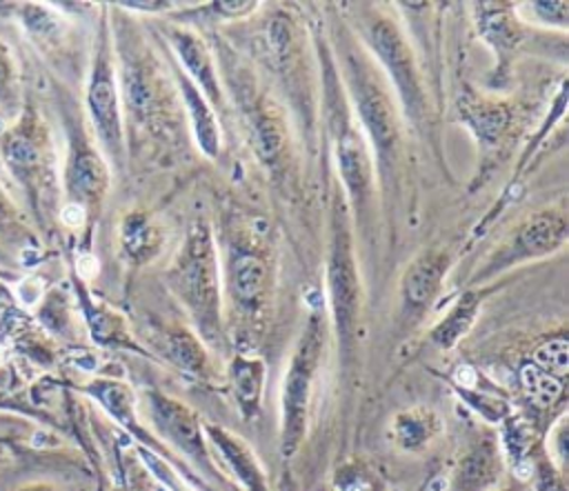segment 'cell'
<instances>
[{
	"label": "cell",
	"mask_w": 569,
	"mask_h": 491,
	"mask_svg": "<svg viewBox=\"0 0 569 491\" xmlns=\"http://www.w3.org/2000/svg\"><path fill=\"white\" fill-rule=\"evenodd\" d=\"M178 87L184 98V107L189 111L191 124H193V136L198 140V147L207 156H218L220 151V131L213 118V109L209 107L207 98L200 93V89L180 71L178 73Z\"/></svg>",
	"instance_id": "ffe728a7"
},
{
	"label": "cell",
	"mask_w": 569,
	"mask_h": 491,
	"mask_svg": "<svg viewBox=\"0 0 569 491\" xmlns=\"http://www.w3.org/2000/svg\"><path fill=\"white\" fill-rule=\"evenodd\" d=\"M7 222H11V216H9V207H7V202L0 198V224H7Z\"/></svg>",
	"instance_id": "f546056e"
},
{
	"label": "cell",
	"mask_w": 569,
	"mask_h": 491,
	"mask_svg": "<svg viewBox=\"0 0 569 491\" xmlns=\"http://www.w3.org/2000/svg\"><path fill=\"white\" fill-rule=\"evenodd\" d=\"M567 242V216L562 209L538 211L525 222H520L502 247L491 255L480 278L496 273L522 260L549 255Z\"/></svg>",
	"instance_id": "52a82bcc"
},
{
	"label": "cell",
	"mask_w": 569,
	"mask_h": 491,
	"mask_svg": "<svg viewBox=\"0 0 569 491\" xmlns=\"http://www.w3.org/2000/svg\"><path fill=\"white\" fill-rule=\"evenodd\" d=\"M327 287L333 329L340 342V355L345 367L351 362L356 347V324L360 307V282L351 247V233L347 224L345 202L336 198L331 209V240L327 258Z\"/></svg>",
	"instance_id": "3957f363"
},
{
	"label": "cell",
	"mask_w": 569,
	"mask_h": 491,
	"mask_svg": "<svg viewBox=\"0 0 569 491\" xmlns=\"http://www.w3.org/2000/svg\"><path fill=\"white\" fill-rule=\"evenodd\" d=\"M107 182H109V173L102 158L93 149L80 147L73 153L67 169V189L76 200L73 204L84 209L100 202V198L107 191Z\"/></svg>",
	"instance_id": "ac0fdd59"
},
{
	"label": "cell",
	"mask_w": 569,
	"mask_h": 491,
	"mask_svg": "<svg viewBox=\"0 0 569 491\" xmlns=\"http://www.w3.org/2000/svg\"><path fill=\"white\" fill-rule=\"evenodd\" d=\"M202 429L207 442L218 451V455L224 460L227 469L244 491H269V480L260 460L240 435L216 422H202Z\"/></svg>",
	"instance_id": "5bb4252c"
},
{
	"label": "cell",
	"mask_w": 569,
	"mask_h": 491,
	"mask_svg": "<svg viewBox=\"0 0 569 491\" xmlns=\"http://www.w3.org/2000/svg\"><path fill=\"white\" fill-rule=\"evenodd\" d=\"M367 62L369 60L362 56L349 51L345 56L347 82L353 93L356 116L362 124V133H367L376 147L378 160L391 162L400 138L396 104L382 80L376 76V71H371Z\"/></svg>",
	"instance_id": "277c9868"
},
{
	"label": "cell",
	"mask_w": 569,
	"mask_h": 491,
	"mask_svg": "<svg viewBox=\"0 0 569 491\" xmlns=\"http://www.w3.org/2000/svg\"><path fill=\"white\" fill-rule=\"evenodd\" d=\"M167 38L176 51V56L180 58L182 64V73L198 87L200 93H204L207 102L220 104L222 102V91L213 71V62L209 56V49L204 47V42L189 29L184 27H171L167 29Z\"/></svg>",
	"instance_id": "9a60e30c"
},
{
	"label": "cell",
	"mask_w": 569,
	"mask_h": 491,
	"mask_svg": "<svg viewBox=\"0 0 569 491\" xmlns=\"http://www.w3.org/2000/svg\"><path fill=\"white\" fill-rule=\"evenodd\" d=\"M327 329L322 315L313 313L287 362L280 391V451L291 458L305 440L309 422V404L318 369L322 364Z\"/></svg>",
	"instance_id": "7a4b0ae2"
},
{
	"label": "cell",
	"mask_w": 569,
	"mask_h": 491,
	"mask_svg": "<svg viewBox=\"0 0 569 491\" xmlns=\"http://www.w3.org/2000/svg\"><path fill=\"white\" fill-rule=\"evenodd\" d=\"M122 247L131 260H151L162 249V231L149 216L131 213L122 222Z\"/></svg>",
	"instance_id": "603a6c76"
},
{
	"label": "cell",
	"mask_w": 569,
	"mask_h": 491,
	"mask_svg": "<svg viewBox=\"0 0 569 491\" xmlns=\"http://www.w3.org/2000/svg\"><path fill=\"white\" fill-rule=\"evenodd\" d=\"M160 349H162V355L180 371H187L193 375H202L207 371V364H209L207 349L202 340L189 329L169 331L160 340Z\"/></svg>",
	"instance_id": "7402d4cb"
},
{
	"label": "cell",
	"mask_w": 569,
	"mask_h": 491,
	"mask_svg": "<svg viewBox=\"0 0 569 491\" xmlns=\"http://www.w3.org/2000/svg\"><path fill=\"white\" fill-rule=\"evenodd\" d=\"M367 40L393 82L405 116L418 120L425 113V91L402 31L393 20L378 16L367 24Z\"/></svg>",
	"instance_id": "8992f818"
},
{
	"label": "cell",
	"mask_w": 569,
	"mask_h": 491,
	"mask_svg": "<svg viewBox=\"0 0 569 491\" xmlns=\"http://www.w3.org/2000/svg\"><path fill=\"white\" fill-rule=\"evenodd\" d=\"M227 289L236 311L244 320V331L249 333V322H256L267 304L269 267L264 258L247 249L233 251L227 262Z\"/></svg>",
	"instance_id": "30bf717a"
},
{
	"label": "cell",
	"mask_w": 569,
	"mask_h": 491,
	"mask_svg": "<svg viewBox=\"0 0 569 491\" xmlns=\"http://www.w3.org/2000/svg\"><path fill=\"white\" fill-rule=\"evenodd\" d=\"M267 367L260 358L236 351L229 362V387L233 402L242 418L253 420L260 413L262 389H264Z\"/></svg>",
	"instance_id": "e0dca14e"
},
{
	"label": "cell",
	"mask_w": 569,
	"mask_h": 491,
	"mask_svg": "<svg viewBox=\"0 0 569 491\" xmlns=\"http://www.w3.org/2000/svg\"><path fill=\"white\" fill-rule=\"evenodd\" d=\"M500 473V451L493 438H478L460 460L453 478L451 491H485Z\"/></svg>",
	"instance_id": "2e32d148"
},
{
	"label": "cell",
	"mask_w": 569,
	"mask_h": 491,
	"mask_svg": "<svg viewBox=\"0 0 569 491\" xmlns=\"http://www.w3.org/2000/svg\"><path fill=\"white\" fill-rule=\"evenodd\" d=\"M338 491H380L378 480L373 473H369L362 464H347L338 471L336 478Z\"/></svg>",
	"instance_id": "4316f807"
},
{
	"label": "cell",
	"mask_w": 569,
	"mask_h": 491,
	"mask_svg": "<svg viewBox=\"0 0 569 491\" xmlns=\"http://www.w3.org/2000/svg\"><path fill=\"white\" fill-rule=\"evenodd\" d=\"M531 9L545 24H558L560 29L567 27V2H536Z\"/></svg>",
	"instance_id": "83f0119b"
},
{
	"label": "cell",
	"mask_w": 569,
	"mask_h": 491,
	"mask_svg": "<svg viewBox=\"0 0 569 491\" xmlns=\"http://www.w3.org/2000/svg\"><path fill=\"white\" fill-rule=\"evenodd\" d=\"M531 362L538 369H542L545 373L565 380L567 371H569V342H567V338L560 335V338H551V340H545L542 344H538L536 351H533Z\"/></svg>",
	"instance_id": "d4e9b609"
},
{
	"label": "cell",
	"mask_w": 569,
	"mask_h": 491,
	"mask_svg": "<svg viewBox=\"0 0 569 491\" xmlns=\"http://www.w3.org/2000/svg\"><path fill=\"white\" fill-rule=\"evenodd\" d=\"M520 387L529 404L538 411H551L565 398V380L545 373L533 362L522 364Z\"/></svg>",
	"instance_id": "cb8c5ba5"
},
{
	"label": "cell",
	"mask_w": 569,
	"mask_h": 491,
	"mask_svg": "<svg viewBox=\"0 0 569 491\" xmlns=\"http://www.w3.org/2000/svg\"><path fill=\"white\" fill-rule=\"evenodd\" d=\"M87 393L93 395L102 407L104 411L116 420L120 422L133 438H138L140 442L144 440V447L149 453H156L158 458L162 455L167 462L176 464L180 469V473L191 480L193 484H198L202 491H209V487L202 482L200 475L191 473V467H187L180 458L171 455V451L153 435H149V431L138 422V413H136V395L133 391L129 389V384L124 382H118V380H93L89 387H87Z\"/></svg>",
	"instance_id": "ba28073f"
},
{
	"label": "cell",
	"mask_w": 569,
	"mask_h": 491,
	"mask_svg": "<svg viewBox=\"0 0 569 491\" xmlns=\"http://www.w3.org/2000/svg\"><path fill=\"white\" fill-rule=\"evenodd\" d=\"M169 284L189 311L196 335L207 344L222 347V313L218 289V258L207 224H193L169 269Z\"/></svg>",
	"instance_id": "6da1fadb"
},
{
	"label": "cell",
	"mask_w": 569,
	"mask_h": 491,
	"mask_svg": "<svg viewBox=\"0 0 569 491\" xmlns=\"http://www.w3.org/2000/svg\"><path fill=\"white\" fill-rule=\"evenodd\" d=\"M89 113L96 127V133L104 151L113 158L122 153V113H120V93L116 84V73L111 60L104 51L98 53L89 91H87Z\"/></svg>",
	"instance_id": "9c48e42d"
},
{
	"label": "cell",
	"mask_w": 569,
	"mask_h": 491,
	"mask_svg": "<svg viewBox=\"0 0 569 491\" xmlns=\"http://www.w3.org/2000/svg\"><path fill=\"white\" fill-rule=\"evenodd\" d=\"M442 433V420L431 407H411L393 415L389 424V440L409 453L427 449Z\"/></svg>",
	"instance_id": "d6986e66"
},
{
	"label": "cell",
	"mask_w": 569,
	"mask_h": 491,
	"mask_svg": "<svg viewBox=\"0 0 569 491\" xmlns=\"http://www.w3.org/2000/svg\"><path fill=\"white\" fill-rule=\"evenodd\" d=\"M482 300H485V293L480 291L462 293L456 300V304L447 311V315L431 329L429 340L440 349H453L473 327Z\"/></svg>",
	"instance_id": "44dd1931"
},
{
	"label": "cell",
	"mask_w": 569,
	"mask_h": 491,
	"mask_svg": "<svg viewBox=\"0 0 569 491\" xmlns=\"http://www.w3.org/2000/svg\"><path fill=\"white\" fill-rule=\"evenodd\" d=\"M342 113H345V109L338 107V113L333 116V120H338V133H336L338 169H340V176L349 191L351 202L362 204L371 191L373 162H371L362 129H358L349 118L345 120Z\"/></svg>",
	"instance_id": "4fadbf2b"
},
{
	"label": "cell",
	"mask_w": 569,
	"mask_h": 491,
	"mask_svg": "<svg viewBox=\"0 0 569 491\" xmlns=\"http://www.w3.org/2000/svg\"><path fill=\"white\" fill-rule=\"evenodd\" d=\"M122 98L129 116L140 124L156 122L160 116H167L171 107L164 78H160L158 69L140 56H133L122 69Z\"/></svg>",
	"instance_id": "7c38bea8"
},
{
	"label": "cell",
	"mask_w": 569,
	"mask_h": 491,
	"mask_svg": "<svg viewBox=\"0 0 569 491\" xmlns=\"http://www.w3.org/2000/svg\"><path fill=\"white\" fill-rule=\"evenodd\" d=\"M144 404L158 440L167 442L171 453H180L200 473L213 478L216 482H224V478L213 464L202 422L191 407L158 389H149L144 393Z\"/></svg>",
	"instance_id": "5b68a950"
},
{
	"label": "cell",
	"mask_w": 569,
	"mask_h": 491,
	"mask_svg": "<svg viewBox=\"0 0 569 491\" xmlns=\"http://www.w3.org/2000/svg\"><path fill=\"white\" fill-rule=\"evenodd\" d=\"M505 122H507V113L496 104H485L473 111V127L485 142L496 140L505 129Z\"/></svg>",
	"instance_id": "484cf974"
},
{
	"label": "cell",
	"mask_w": 569,
	"mask_h": 491,
	"mask_svg": "<svg viewBox=\"0 0 569 491\" xmlns=\"http://www.w3.org/2000/svg\"><path fill=\"white\" fill-rule=\"evenodd\" d=\"M13 96L11 91V64L7 49L0 44V102H9Z\"/></svg>",
	"instance_id": "f1b7e54d"
},
{
	"label": "cell",
	"mask_w": 569,
	"mask_h": 491,
	"mask_svg": "<svg viewBox=\"0 0 569 491\" xmlns=\"http://www.w3.org/2000/svg\"><path fill=\"white\" fill-rule=\"evenodd\" d=\"M449 269V255L447 251H427L425 255L416 258L400 282V315L407 327L418 322L425 311L436 300L440 284L445 280V273Z\"/></svg>",
	"instance_id": "8fae6325"
}]
</instances>
